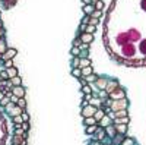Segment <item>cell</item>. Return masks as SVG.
Returning a JSON list of instances; mask_svg holds the SVG:
<instances>
[{
    "label": "cell",
    "instance_id": "42",
    "mask_svg": "<svg viewBox=\"0 0 146 145\" xmlns=\"http://www.w3.org/2000/svg\"><path fill=\"white\" fill-rule=\"evenodd\" d=\"M18 100H19V98H18L16 95L10 94V103H13V104H16V103H18Z\"/></svg>",
    "mask_w": 146,
    "mask_h": 145
},
{
    "label": "cell",
    "instance_id": "7",
    "mask_svg": "<svg viewBox=\"0 0 146 145\" xmlns=\"http://www.w3.org/2000/svg\"><path fill=\"white\" fill-rule=\"evenodd\" d=\"M95 139L102 142L104 139H105V129L104 128H98L96 129V132H95Z\"/></svg>",
    "mask_w": 146,
    "mask_h": 145
},
{
    "label": "cell",
    "instance_id": "57",
    "mask_svg": "<svg viewBox=\"0 0 146 145\" xmlns=\"http://www.w3.org/2000/svg\"><path fill=\"white\" fill-rule=\"evenodd\" d=\"M12 145H18V144H12Z\"/></svg>",
    "mask_w": 146,
    "mask_h": 145
},
{
    "label": "cell",
    "instance_id": "8",
    "mask_svg": "<svg viewBox=\"0 0 146 145\" xmlns=\"http://www.w3.org/2000/svg\"><path fill=\"white\" fill-rule=\"evenodd\" d=\"M79 40H80L83 44H91V43H92V40H94V35H92V34H86V32H85V34L80 35V38H79Z\"/></svg>",
    "mask_w": 146,
    "mask_h": 145
},
{
    "label": "cell",
    "instance_id": "12",
    "mask_svg": "<svg viewBox=\"0 0 146 145\" xmlns=\"http://www.w3.org/2000/svg\"><path fill=\"white\" fill-rule=\"evenodd\" d=\"M104 116H105V111H104L102 109H96V111H95V114H94V119L96 120V122H99Z\"/></svg>",
    "mask_w": 146,
    "mask_h": 145
},
{
    "label": "cell",
    "instance_id": "45",
    "mask_svg": "<svg viewBox=\"0 0 146 145\" xmlns=\"http://www.w3.org/2000/svg\"><path fill=\"white\" fill-rule=\"evenodd\" d=\"M80 44H82V41H80V40L77 38V40H75V41H73V47H79Z\"/></svg>",
    "mask_w": 146,
    "mask_h": 145
},
{
    "label": "cell",
    "instance_id": "9",
    "mask_svg": "<svg viewBox=\"0 0 146 145\" xmlns=\"http://www.w3.org/2000/svg\"><path fill=\"white\" fill-rule=\"evenodd\" d=\"M104 129H105V135H108L110 138H114L117 135V130H115V128L112 125H110V126H107V128H104Z\"/></svg>",
    "mask_w": 146,
    "mask_h": 145
},
{
    "label": "cell",
    "instance_id": "44",
    "mask_svg": "<svg viewBox=\"0 0 146 145\" xmlns=\"http://www.w3.org/2000/svg\"><path fill=\"white\" fill-rule=\"evenodd\" d=\"M96 22H98V19H96V18H92V19H89L88 24H89V25H96Z\"/></svg>",
    "mask_w": 146,
    "mask_h": 145
},
{
    "label": "cell",
    "instance_id": "60",
    "mask_svg": "<svg viewBox=\"0 0 146 145\" xmlns=\"http://www.w3.org/2000/svg\"><path fill=\"white\" fill-rule=\"evenodd\" d=\"M110 145H114V144H110Z\"/></svg>",
    "mask_w": 146,
    "mask_h": 145
},
{
    "label": "cell",
    "instance_id": "37",
    "mask_svg": "<svg viewBox=\"0 0 146 145\" xmlns=\"http://www.w3.org/2000/svg\"><path fill=\"white\" fill-rule=\"evenodd\" d=\"M5 68H6V69H9V68H13V62H12V59L5 60Z\"/></svg>",
    "mask_w": 146,
    "mask_h": 145
},
{
    "label": "cell",
    "instance_id": "22",
    "mask_svg": "<svg viewBox=\"0 0 146 145\" xmlns=\"http://www.w3.org/2000/svg\"><path fill=\"white\" fill-rule=\"evenodd\" d=\"M9 82H10V84H12V85H13V86H19V85H21V84H22V81H21V78H19V76H15V78H12V79H10Z\"/></svg>",
    "mask_w": 146,
    "mask_h": 145
},
{
    "label": "cell",
    "instance_id": "27",
    "mask_svg": "<svg viewBox=\"0 0 146 145\" xmlns=\"http://www.w3.org/2000/svg\"><path fill=\"white\" fill-rule=\"evenodd\" d=\"M120 145H134V139H131V138H124Z\"/></svg>",
    "mask_w": 146,
    "mask_h": 145
},
{
    "label": "cell",
    "instance_id": "3",
    "mask_svg": "<svg viewBox=\"0 0 146 145\" xmlns=\"http://www.w3.org/2000/svg\"><path fill=\"white\" fill-rule=\"evenodd\" d=\"M108 97H110L111 100H114V101H115V100H121V98H124V89H123L121 86H118V88H117L115 91H112Z\"/></svg>",
    "mask_w": 146,
    "mask_h": 145
},
{
    "label": "cell",
    "instance_id": "52",
    "mask_svg": "<svg viewBox=\"0 0 146 145\" xmlns=\"http://www.w3.org/2000/svg\"><path fill=\"white\" fill-rule=\"evenodd\" d=\"M88 104H89V103L86 101V100H83V101H82V107H85V106H88Z\"/></svg>",
    "mask_w": 146,
    "mask_h": 145
},
{
    "label": "cell",
    "instance_id": "55",
    "mask_svg": "<svg viewBox=\"0 0 146 145\" xmlns=\"http://www.w3.org/2000/svg\"><path fill=\"white\" fill-rule=\"evenodd\" d=\"M85 28H86V25H83V24H82V25H80V31H85Z\"/></svg>",
    "mask_w": 146,
    "mask_h": 145
},
{
    "label": "cell",
    "instance_id": "59",
    "mask_svg": "<svg viewBox=\"0 0 146 145\" xmlns=\"http://www.w3.org/2000/svg\"><path fill=\"white\" fill-rule=\"evenodd\" d=\"M94 2H98V0H94Z\"/></svg>",
    "mask_w": 146,
    "mask_h": 145
},
{
    "label": "cell",
    "instance_id": "48",
    "mask_svg": "<svg viewBox=\"0 0 146 145\" xmlns=\"http://www.w3.org/2000/svg\"><path fill=\"white\" fill-rule=\"evenodd\" d=\"M91 16H94V18H98V16H99V10H94V13H92Z\"/></svg>",
    "mask_w": 146,
    "mask_h": 145
},
{
    "label": "cell",
    "instance_id": "19",
    "mask_svg": "<svg viewBox=\"0 0 146 145\" xmlns=\"http://www.w3.org/2000/svg\"><path fill=\"white\" fill-rule=\"evenodd\" d=\"M83 123H85L86 126H92V125H96L98 122H96V120L94 119V116H92V117H85V122H83Z\"/></svg>",
    "mask_w": 146,
    "mask_h": 145
},
{
    "label": "cell",
    "instance_id": "38",
    "mask_svg": "<svg viewBox=\"0 0 146 145\" xmlns=\"http://www.w3.org/2000/svg\"><path fill=\"white\" fill-rule=\"evenodd\" d=\"M12 119H13V122H15V125H21V123L24 122L21 116H15V117H12Z\"/></svg>",
    "mask_w": 146,
    "mask_h": 145
},
{
    "label": "cell",
    "instance_id": "32",
    "mask_svg": "<svg viewBox=\"0 0 146 145\" xmlns=\"http://www.w3.org/2000/svg\"><path fill=\"white\" fill-rule=\"evenodd\" d=\"M6 50H8V49H6L5 40H3V38H0V54H3V53H5Z\"/></svg>",
    "mask_w": 146,
    "mask_h": 145
},
{
    "label": "cell",
    "instance_id": "24",
    "mask_svg": "<svg viewBox=\"0 0 146 145\" xmlns=\"http://www.w3.org/2000/svg\"><path fill=\"white\" fill-rule=\"evenodd\" d=\"M96 129H98V126H96V125L86 126V133H88V135H92V133H95V132H96Z\"/></svg>",
    "mask_w": 146,
    "mask_h": 145
},
{
    "label": "cell",
    "instance_id": "31",
    "mask_svg": "<svg viewBox=\"0 0 146 145\" xmlns=\"http://www.w3.org/2000/svg\"><path fill=\"white\" fill-rule=\"evenodd\" d=\"M96 79H98V76L92 73V75H88V76H86V82H88V84H91V82H95Z\"/></svg>",
    "mask_w": 146,
    "mask_h": 145
},
{
    "label": "cell",
    "instance_id": "16",
    "mask_svg": "<svg viewBox=\"0 0 146 145\" xmlns=\"http://www.w3.org/2000/svg\"><path fill=\"white\" fill-rule=\"evenodd\" d=\"M6 72H8V78H15V76H18V69L16 68H9V69H6Z\"/></svg>",
    "mask_w": 146,
    "mask_h": 145
},
{
    "label": "cell",
    "instance_id": "50",
    "mask_svg": "<svg viewBox=\"0 0 146 145\" xmlns=\"http://www.w3.org/2000/svg\"><path fill=\"white\" fill-rule=\"evenodd\" d=\"M142 9L146 10V0H142Z\"/></svg>",
    "mask_w": 146,
    "mask_h": 145
},
{
    "label": "cell",
    "instance_id": "30",
    "mask_svg": "<svg viewBox=\"0 0 146 145\" xmlns=\"http://www.w3.org/2000/svg\"><path fill=\"white\" fill-rule=\"evenodd\" d=\"M16 106L18 107H21V109H25L26 107V101H25V98H19L16 103Z\"/></svg>",
    "mask_w": 146,
    "mask_h": 145
},
{
    "label": "cell",
    "instance_id": "23",
    "mask_svg": "<svg viewBox=\"0 0 146 145\" xmlns=\"http://www.w3.org/2000/svg\"><path fill=\"white\" fill-rule=\"evenodd\" d=\"M82 88V92L85 95H88V94H92V88H91V85L89 84H86V85H83V86H80Z\"/></svg>",
    "mask_w": 146,
    "mask_h": 145
},
{
    "label": "cell",
    "instance_id": "40",
    "mask_svg": "<svg viewBox=\"0 0 146 145\" xmlns=\"http://www.w3.org/2000/svg\"><path fill=\"white\" fill-rule=\"evenodd\" d=\"M140 51H143L146 54V40H143V41L140 43Z\"/></svg>",
    "mask_w": 146,
    "mask_h": 145
},
{
    "label": "cell",
    "instance_id": "46",
    "mask_svg": "<svg viewBox=\"0 0 146 145\" xmlns=\"http://www.w3.org/2000/svg\"><path fill=\"white\" fill-rule=\"evenodd\" d=\"M13 107H15V104H13V103H9L8 106H6V110H8V111H10L12 109H13Z\"/></svg>",
    "mask_w": 146,
    "mask_h": 145
},
{
    "label": "cell",
    "instance_id": "34",
    "mask_svg": "<svg viewBox=\"0 0 146 145\" xmlns=\"http://www.w3.org/2000/svg\"><path fill=\"white\" fill-rule=\"evenodd\" d=\"M107 97H108L107 91H105V89H99V97H98V98L101 100V103H102V101H104V98H107Z\"/></svg>",
    "mask_w": 146,
    "mask_h": 145
},
{
    "label": "cell",
    "instance_id": "11",
    "mask_svg": "<svg viewBox=\"0 0 146 145\" xmlns=\"http://www.w3.org/2000/svg\"><path fill=\"white\" fill-rule=\"evenodd\" d=\"M22 111H24V109H21V107H18V106H15L12 110L9 111V114L12 116V117H15V116H21L22 114Z\"/></svg>",
    "mask_w": 146,
    "mask_h": 145
},
{
    "label": "cell",
    "instance_id": "56",
    "mask_svg": "<svg viewBox=\"0 0 146 145\" xmlns=\"http://www.w3.org/2000/svg\"><path fill=\"white\" fill-rule=\"evenodd\" d=\"M0 28H3V22L2 21H0Z\"/></svg>",
    "mask_w": 146,
    "mask_h": 145
},
{
    "label": "cell",
    "instance_id": "5",
    "mask_svg": "<svg viewBox=\"0 0 146 145\" xmlns=\"http://www.w3.org/2000/svg\"><path fill=\"white\" fill-rule=\"evenodd\" d=\"M118 88V82L117 81H110V82H107V85H105V91H107V94L110 95L112 91H115Z\"/></svg>",
    "mask_w": 146,
    "mask_h": 145
},
{
    "label": "cell",
    "instance_id": "20",
    "mask_svg": "<svg viewBox=\"0 0 146 145\" xmlns=\"http://www.w3.org/2000/svg\"><path fill=\"white\" fill-rule=\"evenodd\" d=\"M123 139H124V135H121V133H117L115 136L112 138V141H114V144H117V145H120L121 142H123Z\"/></svg>",
    "mask_w": 146,
    "mask_h": 145
},
{
    "label": "cell",
    "instance_id": "25",
    "mask_svg": "<svg viewBox=\"0 0 146 145\" xmlns=\"http://www.w3.org/2000/svg\"><path fill=\"white\" fill-rule=\"evenodd\" d=\"M79 63H80V57L79 56H75L73 59H72V68H79Z\"/></svg>",
    "mask_w": 146,
    "mask_h": 145
},
{
    "label": "cell",
    "instance_id": "28",
    "mask_svg": "<svg viewBox=\"0 0 146 145\" xmlns=\"http://www.w3.org/2000/svg\"><path fill=\"white\" fill-rule=\"evenodd\" d=\"M95 10H99V12H101V10H102L104 9V3H102V0H98V2H95Z\"/></svg>",
    "mask_w": 146,
    "mask_h": 145
},
{
    "label": "cell",
    "instance_id": "29",
    "mask_svg": "<svg viewBox=\"0 0 146 145\" xmlns=\"http://www.w3.org/2000/svg\"><path fill=\"white\" fill-rule=\"evenodd\" d=\"M72 75L75 78H82V72H80V69L79 68H75L73 70H72Z\"/></svg>",
    "mask_w": 146,
    "mask_h": 145
},
{
    "label": "cell",
    "instance_id": "35",
    "mask_svg": "<svg viewBox=\"0 0 146 145\" xmlns=\"http://www.w3.org/2000/svg\"><path fill=\"white\" fill-rule=\"evenodd\" d=\"M25 139H22V136H18V135H15L13 136V144H18V145H22V142H24Z\"/></svg>",
    "mask_w": 146,
    "mask_h": 145
},
{
    "label": "cell",
    "instance_id": "18",
    "mask_svg": "<svg viewBox=\"0 0 146 145\" xmlns=\"http://www.w3.org/2000/svg\"><path fill=\"white\" fill-rule=\"evenodd\" d=\"M94 10H95V8L92 5H85V6H83V12H85L86 15H92Z\"/></svg>",
    "mask_w": 146,
    "mask_h": 145
},
{
    "label": "cell",
    "instance_id": "13",
    "mask_svg": "<svg viewBox=\"0 0 146 145\" xmlns=\"http://www.w3.org/2000/svg\"><path fill=\"white\" fill-rule=\"evenodd\" d=\"M129 123V117H115L114 119V125H127Z\"/></svg>",
    "mask_w": 146,
    "mask_h": 145
},
{
    "label": "cell",
    "instance_id": "33",
    "mask_svg": "<svg viewBox=\"0 0 146 145\" xmlns=\"http://www.w3.org/2000/svg\"><path fill=\"white\" fill-rule=\"evenodd\" d=\"M85 32H86V34H94V32H95V25H86Z\"/></svg>",
    "mask_w": 146,
    "mask_h": 145
},
{
    "label": "cell",
    "instance_id": "51",
    "mask_svg": "<svg viewBox=\"0 0 146 145\" xmlns=\"http://www.w3.org/2000/svg\"><path fill=\"white\" fill-rule=\"evenodd\" d=\"M91 2H92V0H83V6H85V5H91Z\"/></svg>",
    "mask_w": 146,
    "mask_h": 145
},
{
    "label": "cell",
    "instance_id": "15",
    "mask_svg": "<svg viewBox=\"0 0 146 145\" xmlns=\"http://www.w3.org/2000/svg\"><path fill=\"white\" fill-rule=\"evenodd\" d=\"M114 128L117 130V133H121V135H124L127 132V125H115Z\"/></svg>",
    "mask_w": 146,
    "mask_h": 145
},
{
    "label": "cell",
    "instance_id": "36",
    "mask_svg": "<svg viewBox=\"0 0 146 145\" xmlns=\"http://www.w3.org/2000/svg\"><path fill=\"white\" fill-rule=\"evenodd\" d=\"M70 53H72V56H73V57H75V56H79V53H80V49H79V47H72Z\"/></svg>",
    "mask_w": 146,
    "mask_h": 145
},
{
    "label": "cell",
    "instance_id": "47",
    "mask_svg": "<svg viewBox=\"0 0 146 145\" xmlns=\"http://www.w3.org/2000/svg\"><path fill=\"white\" fill-rule=\"evenodd\" d=\"M89 145H104V144L101 142V141H96V139H95V141H92Z\"/></svg>",
    "mask_w": 146,
    "mask_h": 145
},
{
    "label": "cell",
    "instance_id": "54",
    "mask_svg": "<svg viewBox=\"0 0 146 145\" xmlns=\"http://www.w3.org/2000/svg\"><path fill=\"white\" fill-rule=\"evenodd\" d=\"M3 97H5V91H0V100H2Z\"/></svg>",
    "mask_w": 146,
    "mask_h": 145
},
{
    "label": "cell",
    "instance_id": "2",
    "mask_svg": "<svg viewBox=\"0 0 146 145\" xmlns=\"http://www.w3.org/2000/svg\"><path fill=\"white\" fill-rule=\"evenodd\" d=\"M95 111H96V107L91 106V104H88V106H85V107H82L80 114H82L83 119H85V117H92V116L95 114Z\"/></svg>",
    "mask_w": 146,
    "mask_h": 145
},
{
    "label": "cell",
    "instance_id": "1",
    "mask_svg": "<svg viewBox=\"0 0 146 145\" xmlns=\"http://www.w3.org/2000/svg\"><path fill=\"white\" fill-rule=\"evenodd\" d=\"M111 107V111H118V110H126V107H127V100L126 98H121V100H115V101L110 104Z\"/></svg>",
    "mask_w": 146,
    "mask_h": 145
},
{
    "label": "cell",
    "instance_id": "10",
    "mask_svg": "<svg viewBox=\"0 0 146 145\" xmlns=\"http://www.w3.org/2000/svg\"><path fill=\"white\" fill-rule=\"evenodd\" d=\"M99 123H101V128H107V126L112 125V123H111V119H110V116H108V114H105L102 119L99 120Z\"/></svg>",
    "mask_w": 146,
    "mask_h": 145
},
{
    "label": "cell",
    "instance_id": "6",
    "mask_svg": "<svg viewBox=\"0 0 146 145\" xmlns=\"http://www.w3.org/2000/svg\"><path fill=\"white\" fill-rule=\"evenodd\" d=\"M15 56H16V50L15 49H8V50L2 54L3 60H9V59H12V57H15Z\"/></svg>",
    "mask_w": 146,
    "mask_h": 145
},
{
    "label": "cell",
    "instance_id": "58",
    "mask_svg": "<svg viewBox=\"0 0 146 145\" xmlns=\"http://www.w3.org/2000/svg\"><path fill=\"white\" fill-rule=\"evenodd\" d=\"M0 81H2V76H0Z\"/></svg>",
    "mask_w": 146,
    "mask_h": 145
},
{
    "label": "cell",
    "instance_id": "43",
    "mask_svg": "<svg viewBox=\"0 0 146 145\" xmlns=\"http://www.w3.org/2000/svg\"><path fill=\"white\" fill-rule=\"evenodd\" d=\"M0 76H2V79H8V72L6 70H2L0 72Z\"/></svg>",
    "mask_w": 146,
    "mask_h": 145
},
{
    "label": "cell",
    "instance_id": "53",
    "mask_svg": "<svg viewBox=\"0 0 146 145\" xmlns=\"http://www.w3.org/2000/svg\"><path fill=\"white\" fill-rule=\"evenodd\" d=\"M5 34V29H3V28H0V38H2V35Z\"/></svg>",
    "mask_w": 146,
    "mask_h": 145
},
{
    "label": "cell",
    "instance_id": "4",
    "mask_svg": "<svg viewBox=\"0 0 146 145\" xmlns=\"http://www.w3.org/2000/svg\"><path fill=\"white\" fill-rule=\"evenodd\" d=\"M13 95H16L18 98H24L25 97V88L24 86H12V91H10Z\"/></svg>",
    "mask_w": 146,
    "mask_h": 145
},
{
    "label": "cell",
    "instance_id": "14",
    "mask_svg": "<svg viewBox=\"0 0 146 145\" xmlns=\"http://www.w3.org/2000/svg\"><path fill=\"white\" fill-rule=\"evenodd\" d=\"M95 82H96V85H98V89H105V85H107V82H108V81H107L105 78H102V79H99V78H98Z\"/></svg>",
    "mask_w": 146,
    "mask_h": 145
},
{
    "label": "cell",
    "instance_id": "39",
    "mask_svg": "<svg viewBox=\"0 0 146 145\" xmlns=\"http://www.w3.org/2000/svg\"><path fill=\"white\" fill-rule=\"evenodd\" d=\"M21 128H22L26 132V130L29 129V122H22V123H21Z\"/></svg>",
    "mask_w": 146,
    "mask_h": 145
},
{
    "label": "cell",
    "instance_id": "21",
    "mask_svg": "<svg viewBox=\"0 0 146 145\" xmlns=\"http://www.w3.org/2000/svg\"><path fill=\"white\" fill-rule=\"evenodd\" d=\"M82 72V76H88V75H92V66H88V68L80 69Z\"/></svg>",
    "mask_w": 146,
    "mask_h": 145
},
{
    "label": "cell",
    "instance_id": "41",
    "mask_svg": "<svg viewBox=\"0 0 146 145\" xmlns=\"http://www.w3.org/2000/svg\"><path fill=\"white\" fill-rule=\"evenodd\" d=\"M21 117H22V120H24V122H28V120H29V116H28V113H25V111H22Z\"/></svg>",
    "mask_w": 146,
    "mask_h": 145
},
{
    "label": "cell",
    "instance_id": "49",
    "mask_svg": "<svg viewBox=\"0 0 146 145\" xmlns=\"http://www.w3.org/2000/svg\"><path fill=\"white\" fill-rule=\"evenodd\" d=\"M88 22H89V16H85V18H83V21H82V24H83V25H86Z\"/></svg>",
    "mask_w": 146,
    "mask_h": 145
},
{
    "label": "cell",
    "instance_id": "26",
    "mask_svg": "<svg viewBox=\"0 0 146 145\" xmlns=\"http://www.w3.org/2000/svg\"><path fill=\"white\" fill-rule=\"evenodd\" d=\"M114 116H115V117H126V116H127V110H118V111H114Z\"/></svg>",
    "mask_w": 146,
    "mask_h": 145
},
{
    "label": "cell",
    "instance_id": "17",
    "mask_svg": "<svg viewBox=\"0 0 146 145\" xmlns=\"http://www.w3.org/2000/svg\"><path fill=\"white\" fill-rule=\"evenodd\" d=\"M91 66V60L89 59H80V63H79V69H83Z\"/></svg>",
    "mask_w": 146,
    "mask_h": 145
}]
</instances>
